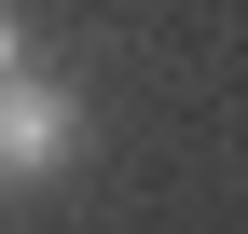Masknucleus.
Segmentation results:
<instances>
[{
	"label": "nucleus",
	"mask_w": 248,
	"mask_h": 234,
	"mask_svg": "<svg viewBox=\"0 0 248 234\" xmlns=\"http://www.w3.org/2000/svg\"><path fill=\"white\" fill-rule=\"evenodd\" d=\"M14 69H28V14L0 0V83H14Z\"/></svg>",
	"instance_id": "f03ea898"
},
{
	"label": "nucleus",
	"mask_w": 248,
	"mask_h": 234,
	"mask_svg": "<svg viewBox=\"0 0 248 234\" xmlns=\"http://www.w3.org/2000/svg\"><path fill=\"white\" fill-rule=\"evenodd\" d=\"M69 152H83V83L14 69V83H0V179H55Z\"/></svg>",
	"instance_id": "f257e3e1"
}]
</instances>
